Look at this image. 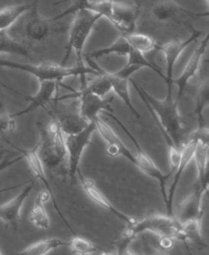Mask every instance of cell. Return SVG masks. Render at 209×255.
Listing matches in <instances>:
<instances>
[{"label":"cell","instance_id":"cell-1","mask_svg":"<svg viewBox=\"0 0 209 255\" xmlns=\"http://www.w3.org/2000/svg\"><path fill=\"white\" fill-rule=\"evenodd\" d=\"M131 82L147 108L157 114V123L163 132L167 146L176 145L180 149L186 141V129L178 111V100H174L173 93H166L165 98L159 100L152 97L137 82Z\"/></svg>","mask_w":209,"mask_h":255},{"label":"cell","instance_id":"cell-2","mask_svg":"<svg viewBox=\"0 0 209 255\" xmlns=\"http://www.w3.org/2000/svg\"><path fill=\"white\" fill-rule=\"evenodd\" d=\"M150 232L159 235L160 237H170L181 241H186L181 223L176 217L170 214H151L140 221H134L133 223L127 226L126 231L121 235L116 243L117 254H127L128 248L132 241L141 233Z\"/></svg>","mask_w":209,"mask_h":255},{"label":"cell","instance_id":"cell-3","mask_svg":"<svg viewBox=\"0 0 209 255\" xmlns=\"http://www.w3.org/2000/svg\"><path fill=\"white\" fill-rule=\"evenodd\" d=\"M38 127L40 132V140L37 143L38 155L46 170L56 169L68 158L64 132L55 118H53L49 126L38 123Z\"/></svg>","mask_w":209,"mask_h":255},{"label":"cell","instance_id":"cell-4","mask_svg":"<svg viewBox=\"0 0 209 255\" xmlns=\"http://www.w3.org/2000/svg\"><path fill=\"white\" fill-rule=\"evenodd\" d=\"M0 67L11 68L15 70H21L36 77L39 82L42 81H57L62 82L64 79L69 77H79L82 75H94L98 76L96 70L84 64H77L75 67H66L63 65H57L53 63H42L39 65L31 64H19L11 60L0 59Z\"/></svg>","mask_w":209,"mask_h":255},{"label":"cell","instance_id":"cell-5","mask_svg":"<svg viewBox=\"0 0 209 255\" xmlns=\"http://www.w3.org/2000/svg\"><path fill=\"white\" fill-rule=\"evenodd\" d=\"M100 18H102L101 15L86 9H80L74 13V19L69 30V40L65 49V56L60 65L66 66L73 51H75L77 64H84V45Z\"/></svg>","mask_w":209,"mask_h":255},{"label":"cell","instance_id":"cell-6","mask_svg":"<svg viewBox=\"0 0 209 255\" xmlns=\"http://www.w3.org/2000/svg\"><path fill=\"white\" fill-rule=\"evenodd\" d=\"M107 117H110L111 119H113L115 122H117V124L125 130V132L128 135V137H129L131 139L132 143L134 144V146H136V150H137V155H136V165L138 168L143 172L144 174H146L147 177L149 178H152L154 180H157L159 182V185H160V190H161V194H162V197H163V200L165 203V206L167 204V191H166V182L167 180L170 179L172 176H173V172H168V173H163L162 171L160 170L159 167L156 165V163L153 162V160L151 159V157L148 155V154L146 153V151L143 149V147L140 146V144L139 143L138 139L134 137L132 133L130 132V130L127 128V127L120 122L119 119H117L115 116H114L113 113L111 112H104Z\"/></svg>","mask_w":209,"mask_h":255},{"label":"cell","instance_id":"cell-7","mask_svg":"<svg viewBox=\"0 0 209 255\" xmlns=\"http://www.w3.org/2000/svg\"><path fill=\"white\" fill-rule=\"evenodd\" d=\"M87 75H82L80 77V89L78 91H73L71 95H65L64 97H60L59 100L65 99H72L77 98L79 100V111L78 113L80 116L84 117L91 122L94 118L99 116L100 112H114L112 108V102L111 99H103L96 94H93L87 86Z\"/></svg>","mask_w":209,"mask_h":255},{"label":"cell","instance_id":"cell-8","mask_svg":"<svg viewBox=\"0 0 209 255\" xmlns=\"http://www.w3.org/2000/svg\"><path fill=\"white\" fill-rule=\"evenodd\" d=\"M200 138L208 139V129L205 128L204 126L199 127L198 130H195L190 137H188L187 141H185L183 146L180 147L181 156H180L179 164H178L176 171L174 172V180H173L170 190H168V192H167L166 210H167V214H170V216H173V201H174V196H175V193H176L178 183H179L181 177H183L187 166L193 159L195 146H197L198 140Z\"/></svg>","mask_w":209,"mask_h":255},{"label":"cell","instance_id":"cell-9","mask_svg":"<svg viewBox=\"0 0 209 255\" xmlns=\"http://www.w3.org/2000/svg\"><path fill=\"white\" fill-rule=\"evenodd\" d=\"M96 130V125L93 121L88 124L85 129L74 135L65 136V143L67 149V155H68V170L71 183L75 181L77 171L79 170V163L82 158L83 152L91 142V136Z\"/></svg>","mask_w":209,"mask_h":255},{"label":"cell","instance_id":"cell-10","mask_svg":"<svg viewBox=\"0 0 209 255\" xmlns=\"http://www.w3.org/2000/svg\"><path fill=\"white\" fill-rule=\"evenodd\" d=\"M203 36V32L192 28L191 35L189 36L186 40H178V39H174L171 40L164 44H159L158 46V51H160L162 54L164 55L165 59V79L164 82L166 83L167 86V93H172V84H173V70H174V66L175 63L177 62L178 57L180 56L181 53H183L188 45H190L191 43L195 42L197 40Z\"/></svg>","mask_w":209,"mask_h":255},{"label":"cell","instance_id":"cell-11","mask_svg":"<svg viewBox=\"0 0 209 255\" xmlns=\"http://www.w3.org/2000/svg\"><path fill=\"white\" fill-rule=\"evenodd\" d=\"M151 13L157 21L161 23H187L189 18L208 16V11L205 13H197L184 8L174 0H152Z\"/></svg>","mask_w":209,"mask_h":255},{"label":"cell","instance_id":"cell-12","mask_svg":"<svg viewBox=\"0 0 209 255\" xmlns=\"http://www.w3.org/2000/svg\"><path fill=\"white\" fill-rule=\"evenodd\" d=\"M53 21L45 18L39 13L38 1L36 0L26 11V19L23 27L24 37L31 41H42L54 31Z\"/></svg>","mask_w":209,"mask_h":255},{"label":"cell","instance_id":"cell-13","mask_svg":"<svg viewBox=\"0 0 209 255\" xmlns=\"http://www.w3.org/2000/svg\"><path fill=\"white\" fill-rule=\"evenodd\" d=\"M8 142H9V141H8ZM9 143H10V145H12L13 147H15V149H16L19 153L22 154L23 158H25V159L27 160V163H28V165H29V167H30V169L33 171V173L36 174V177L44 184L46 191L49 192L50 198H51L52 201H53V206H54V208H55V210L57 211V213L59 214L60 219L63 220V222L66 224V226L68 227L69 230H70L73 234H75V232H74V230L71 227V225L69 224L68 220H67V219L64 217V214H63L62 210H60V208H59V206H58V203H57V199H56L55 194H54V191H53L52 186H51V184H50V182H49V180H47V178H46L45 168H44V166H43V164H42V162H41V159H40V157H39V155H38V144H37L36 146H33L32 149H30V150H26V149H21V147H17V146H15L14 144H12L11 142H9Z\"/></svg>","mask_w":209,"mask_h":255},{"label":"cell","instance_id":"cell-14","mask_svg":"<svg viewBox=\"0 0 209 255\" xmlns=\"http://www.w3.org/2000/svg\"><path fill=\"white\" fill-rule=\"evenodd\" d=\"M85 62L88 65V67L92 68L93 70H96L98 76L102 75L103 77H105L107 79V81L110 82L112 90L115 92L116 95L123 100L125 103V105L128 107V109L131 111V113L133 114L134 117L139 119V113L138 112V110L134 108V106L131 103V97H130V91H129V80L128 78H124L117 73H113V72H109L104 69L101 68V67L97 64V62H94V59L89 58L87 56H84Z\"/></svg>","mask_w":209,"mask_h":255},{"label":"cell","instance_id":"cell-15","mask_svg":"<svg viewBox=\"0 0 209 255\" xmlns=\"http://www.w3.org/2000/svg\"><path fill=\"white\" fill-rule=\"evenodd\" d=\"M139 13V5L125 4L114 1L109 21L121 33V36H127L136 31Z\"/></svg>","mask_w":209,"mask_h":255},{"label":"cell","instance_id":"cell-16","mask_svg":"<svg viewBox=\"0 0 209 255\" xmlns=\"http://www.w3.org/2000/svg\"><path fill=\"white\" fill-rule=\"evenodd\" d=\"M93 123L96 125V130L100 132V135L106 142V153L111 157L125 156L133 165L136 164V155L121 141L109 124L105 123L102 119H100L99 116L93 119Z\"/></svg>","mask_w":209,"mask_h":255},{"label":"cell","instance_id":"cell-17","mask_svg":"<svg viewBox=\"0 0 209 255\" xmlns=\"http://www.w3.org/2000/svg\"><path fill=\"white\" fill-rule=\"evenodd\" d=\"M76 176L80 182V186H82V189L86 193V195L88 196L94 204H97L101 208H104L105 210L110 211L112 214H114V216L117 217L119 220L123 221V222H125L127 225H129L136 221V219H133L129 216H127V214H125L124 212L119 211L117 208L111 203L109 198H107L104 194L98 189L96 183H94L91 179L86 178L79 170L77 171Z\"/></svg>","mask_w":209,"mask_h":255},{"label":"cell","instance_id":"cell-18","mask_svg":"<svg viewBox=\"0 0 209 255\" xmlns=\"http://www.w3.org/2000/svg\"><path fill=\"white\" fill-rule=\"evenodd\" d=\"M33 186H35V182H33V179H30L16 197L0 206V220L2 222L5 224H10L15 228L17 227L19 219H21V210L25 200L31 193Z\"/></svg>","mask_w":209,"mask_h":255},{"label":"cell","instance_id":"cell-19","mask_svg":"<svg viewBox=\"0 0 209 255\" xmlns=\"http://www.w3.org/2000/svg\"><path fill=\"white\" fill-rule=\"evenodd\" d=\"M208 42H209V37L208 35H206L205 38L203 39V41H202V43L198 46V49L193 53L190 60L188 62V65L186 66L184 72L181 73L178 79L176 80L173 79V84H176L178 89L177 100H179L181 96L184 95V93L186 92L188 87L189 81H190L192 78H194V76L197 75L198 70L200 69L202 58H203L205 52L208 48Z\"/></svg>","mask_w":209,"mask_h":255},{"label":"cell","instance_id":"cell-20","mask_svg":"<svg viewBox=\"0 0 209 255\" xmlns=\"http://www.w3.org/2000/svg\"><path fill=\"white\" fill-rule=\"evenodd\" d=\"M40 83V89L35 96L28 97L24 96V98L29 103V105L22 111H19L15 114H11L13 118H17L24 116L27 113H31L32 111L37 110L38 108H46L47 105H50L53 98L55 97V94L58 90V85L60 84L57 81H42Z\"/></svg>","mask_w":209,"mask_h":255},{"label":"cell","instance_id":"cell-21","mask_svg":"<svg viewBox=\"0 0 209 255\" xmlns=\"http://www.w3.org/2000/svg\"><path fill=\"white\" fill-rule=\"evenodd\" d=\"M207 191L208 190L202 189L200 185H197L195 191L181 203L176 217L180 223L186 222V221L194 218L203 217V201L204 196L207 194Z\"/></svg>","mask_w":209,"mask_h":255},{"label":"cell","instance_id":"cell-22","mask_svg":"<svg viewBox=\"0 0 209 255\" xmlns=\"http://www.w3.org/2000/svg\"><path fill=\"white\" fill-rule=\"evenodd\" d=\"M193 159L198 170V185L208 190V139L198 140Z\"/></svg>","mask_w":209,"mask_h":255},{"label":"cell","instance_id":"cell-23","mask_svg":"<svg viewBox=\"0 0 209 255\" xmlns=\"http://www.w3.org/2000/svg\"><path fill=\"white\" fill-rule=\"evenodd\" d=\"M49 198L50 194L47 191L40 193L29 214L30 222L40 230H49L50 228V218L44 208V204Z\"/></svg>","mask_w":209,"mask_h":255},{"label":"cell","instance_id":"cell-24","mask_svg":"<svg viewBox=\"0 0 209 255\" xmlns=\"http://www.w3.org/2000/svg\"><path fill=\"white\" fill-rule=\"evenodd\" d=\"M53 118H55L57 121L60 129H62L65 136L74 135V133L82 131L90 123L88 120L80 116L79 113L66 114V116L63 117L53 116Z\"/></svg>","mask_w":209,"mask_h":255},{"label":"cell","instance_id":"cell-25","mask_svg":"<svg viewBox=\"0 0 209 255\" xmlns=\"http://www.w3.org/2000/svg\"><path fill=\"white\" fill-rule=\"evenodd\" d=\"M131 50V46L129 42L127 41V39L125 36H120L115 42L111 44L110 46H106V48L102 49H98L93 52L87 53L84 56H87L92 59H98L104 56H109L112 54L119 55V56H127L129 54V52Z\"/></svg>","mask_w":209,"mask_h":255},{"label":"cell","instance_id":"cell-26","mask_svg":"<svg viewBox=\"0 0 209 255\" xmlns=\"http://www.w3.org/2000/svg\"><path fill=\"white\" fill-rule=\"evenodd\" d=\"M202 219L203 217H199L183 222L181 230H183L186 241H191L199 248H207L208 246L202 236Z\"/></svg>","mask_w":209,"mask_h":255},{"label":"cell","instance_id":"cell-27","mask_svg":"<svg viewBox=\"0 0 209 255\" xmlns=\"http://www.w3.org/2000/svg\"><path fill=\"white\" fill-rule=\"evenodd\" d=\"M28 49L16 39L11 37L6 30H0V54H14L28 57Z\"/></svg>","mask_w":209,"mask_h":255},{"label":"cell","instance_id":"cell-28","mask_svg":"<svg viewBox=\"0 0 209 255\" xmlns=\"http://www.w3.org/2000/svg\"><path fill=\"white\" fill-rule=\"evenodd\" d=\"M69 246V243H65V241L57 239V238H47L40 240L38 243L29 246L23 250L19 254L22 255H46L51 253L52 251L58 249L60 247Z\"/></svg>","mask_w":209,"mask_h":255},{"label":"cell","instance_id":"cell-29","mask_svg":"<svg viewBox=\"0 0 209 255\" xmlns=\"http://www.w3.org/2000/svg\"><path fill=\"white\" fill-rule=\"evenodd\" d=\"M125 37L132 49L143 53V54L144 53H149L151 51L158 50L159 43L153 38L147 35H143V33H138L134 31Z\"/></svg>","mask_w":209,"mask_h":255},{"label":"cell","instance_id":"cell-30","mask_svg":"<svg viewBox=\"0 0 209 255\" xmlns=\"http://www.w3.org/2000/svg\"><path fill=\"white\" fill-rule=\"evenodd\" d=\"M29 9L27 4L10 5L0 10V30L9 29Z\"/></svg>","mask_w":209,"mask_h":255},{"label":"cell","instance_id":"cell-31","mask_svg":"<svg viewBox=\"0 0 209 255\" xmlns=\"http://www.w3.org/2000/svg\"><path fill=\"white\" fill-rule=\"evenodd\" d=\"M127 57H128V64L127 65L139 66V67H140V68H143V67H145V68H149L152 71L156 72L157 75H159L163 80L165 79V76L163 75V72L161 71V68H159V67L156 64H153L152 62H149V60H148L144 56L143 53H140V52L131 48L129 54L127 55Z\"/></svg>","mask_w":209,"mask_h":255},{"label":"cell","instance_id":"cell-32","mask_svg":"<svg viewBox=\"0 0 209 255\" xmlns=\"http://www.w3.org/2000/svg\"><path fill=\"white\" fill-rule=\"evenodd\" d=\"M69 247L71 248V251L74 254L78 255H92V254H98L99 249L93 246L90 241L86 240L82 237H74L71 239L69 243Z\"/></svg>","mask_w":209,"mask_h":255},{"label":"cell","instance_id":"cell-33","mask_svg":"<svg viewBox=\"0 0 209 255\" xmlns=\"http://www.w3.org/2000/svg\"><path fill=\"white\" fill-rule=\"evenodd\" d=\"M208 95H209V89H208V82H203L200 86L197 97V107H195L194 112L197 113L199 119V127H203V111L204 108L208 105Z\"/></svg>","mask_w":209,"mask_h":255},{"label":"cell","instance_id":"cell-34","mask_svg":"<svg viewBox=\"0 0 209 255\" xmlns=\"http://www.w3.org/2000/svg\"><path fill=\"white\" fill-rule=\"evenodd\" d=\"M16 129L15 118H13L6 111L2 102H0V136L3 137L9 132H13Z\"/></svg>","mask_w":209,"mask_h":255},{"label":"cell","instance_id":"cell-35","mask_svg":"<svg viewBox=\"0 0 209 255\" xmlns=\"http://www.w3.org/2000/svg\"><path fill=\"white\" fill-rule=\"evenodd\" d=\"M87 86L88 89L96 95L100 97H104L107 93H110L112 91V87L110 82L107 81V79L103 77L102 75H99L96 80H93L90 83L87 82Z\"/></svg>","mask_w":209,"mask_h":255},{"label":"cell","instance_id":"cell-36","mask_svg":"<svg viewBox=\"0 0 209 255\" xmlns=\"http://www.w3.org/2000/svg\"><path fill=\"white\" fill-rule=\"evenodd\" d=\"M29 181V180H28ZM27 181V182H28ZM26 182V183H27ZM26 183H21V184H16V185H13V186H9V187H3V189H0V194H2L4 192H9V191H12V190H15V189H18V187H21L23 185H25Z\"/></svg>","mask_w":209,"mask_h":255},{"label":"cell","instance_id":"cell-37","mask_svg":"<svg viewBox=\"0 0 209 255\" xmlns=\"http://www.w3.org/2000/svg\"><path fill=\"white\" fill-rule=\"evenodd\" d=\"M0 84H1L3 87H5V89H8V90H10V91H12V92H14V93H17L16 91H14V90H12V89H10V87L9 86H6L5 84H3L1 81H0Z\"/></svg>","mask_w":209,"mask_h":255},{"label":"cell","instance_id":"cell-38","mask_svg":"<svg viewBox=\"0 0 209 255\" xmlns=\"http://www.w3.org/2000/svg\"><path fill=\"white\" fill-rule=\"evenodd\" d=\"M4 154H5V152H4V151H0V160L3 159V157H4Z\"/></svg>","mask_w":209,"mask_h":255},{"label":"cell","instance_id":"cell-39","mask_svg":"<svg viewBox=\"0 0 209 255\" xmlns=\"http://www.w3.org/2000/svg\"><path fill=\"white\" fill-rule=\"evenodd\" d=\"M205 1H206V3H207V5H208V3H209V0H205Z\"/></svg>","mask_w":209,"mask_h":255},{"label":"cell","instance_id":"cell-40","mask_svg":"<svg viewBox=\"0 0 209 255\" xmlns=\"http://www.w3.org/2000/svg\"><path fill=\"white\" fill-rule=\"evenodd\" d=\"M1 254H2V252H1V251H0V255H1Z\"/></svg>","mask_w":209,"mask_h":255}]
</instances>
